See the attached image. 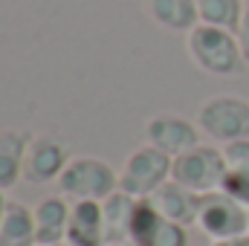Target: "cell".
<instances>
[{
    "label": "cell",
    "mask_w": 249,
    "mask_h": 246,
    "mask_svg": "<svg viewBox=\"0 0 249 246\" xmlns=\"http://www.w3.org/2000/svg\"><path fill=\"white\" fill-rule=\"evenodd\" d=\"M70 209L72 200L64 194H47L32 206L35 217V235L41 246H64L67 244V229H70Z\"/></svg>",
    "instance_id": "cell-9"
},
{
    "label": "cell",
    "mask_w": 249,
    "mask_h": 246,
    "mask_svg": "<svg viewBox=\"0 0 249 246\" xmlns=\"http://www.w3.org/2000/svg\"><path fill=\"white\" fill-rule=\"evenodd\" d=\"M133 203H136V197H130V194H124V191H113V194L102 203V209H105L107 241H124V238H130Z\"/></svg>",
    "instance_id": "cell-16"
},
{
    "label": "cell",
    "mask_w": 249,
    "mask_h": 246,
    "mask_svg": "<svg viewBox=\"0 0 249 246\" xmlns=\"http://www.w3.org/2000/svg\"><path fill=\"white\" fill-rule=\"evenodd\" d=\"M58 194H64L67 200H99L105 203L113 191H119V171L93 154H81L72 157L64 168V174L58 177Z\"/></svg>",
    "instance_id": "cell-3"
},
{
    "label": "cell",
    "mask_w": 249,
    "mask_h": 246,
    "mask_svg": "<svg viewBox=\"0 0 249 246\" xmlns=\"http://www.w3.org/2000/svg\"><path fill=\"white\" fill-rule=\"evenodd\" d=\"M142 6H145V15L151 18V23L165 32L188 35L200 23L197 0H142Z\"/></svg>",
    "instance_id": "cell-11"
},
{
    "label": "cell",
    "mask_w": 249,
    "mask_h": 246,
    "mask_svg": "<svg viewBox=\"0 0 249 246\" xmlns=\"http://www.w3.org/2000/svg\"><path fill=\"white\" fill-rule=\"evenodd\" d=\"M197 246H209V244H197Z\"/></svg>",
    "instance_id": "cell-24"
},
{
    "label": "cell",
    "mask_w": 249,
    "mask_h": 246,
    "mask_svg": "<svg viewBox=\"0 0 249 246\" xmlns=\"http://www.w3.org/2000/svg\"><path fill=\"white\" fill-rule=\"evenodd\" d=\"M38 246H41V244H38Z\"/></svg>",
    "instance_id": "cell-25"
},
{
    "label": "cell",
    "mask_w": 249,
    "mask_h": 246,
    "mask_svg": "<svg viewBox=\"0 0 249 246\" xmlns=\"http://www.w3.org/2000/svg\"><path fill=\"white\" fill-rule=\"evenodd\" d=\"M105 209L99 200H75L70 209V229L64 246H105Z\"/></svg>",
    "instance_id": "cell-10"
},
{
    "label": "cell",
    "mask_w": 249,
    "mask_h": 246,
    "mask_svg": "<svg viewBox=\"0 0 249 246\" xmlns=\"http://www.w3.org/2000/svg\"><path fill=\"white\" fill-rule=\"evenodd\" d=\"M6 209H9V197H6V191L0 188V223H3V217H6Z\"/></svg>",
    "instance_id": "cell-22"
},
{
    "label": "cell",
    "mask_w": 249,
    "mask_h": 246,
    "mask_svg": "<svg viewBox=\"0 0 249 246\" xmlns=\"http://www.w3.org/2000/svg\"><path fill=\"white\" fill-rule=\"evenodd\" d=\"M186 53L200 72L214 75V78L241 75L247 67L238 35L232 29H220L209 23H197L186 35Z\"/></svg>",
    "instance_id": "cell-1"
},
{
    "label": "cell",
    "mask_w": 249,
    "mask_h": 246,
    "mask_svg": "<svg viewBox=\"0 0 249 246\" xmlns=\"http://www.w3.org/2000/svg\"><path fill=\"white\" fill-rule=\"evenodd\" d=\"M162 211L157 209V203L151 197H136L133 203V214H130V241L142 246H151L154 235L160 232L162 226Z\"/></svg>",
    "instance_id": "cell-17"
},
{
    "label": "cell",
    "mask_w": 249,
    "mask_h": 246,
    "mask_svg": "<svg viewBox=\"0 0 249 246\" xmlns=\"http://www.w3.org/2000/svg\"><path fill=\"white\" fill-rule=\"evenodd\" d=\"M32 133L26 130H15L6 127L0 130V188L9 191L23 180V159H26V148H29Z\"/></svg>",
    "instance_id": "cell-13"
},
{
    "label": "cell",
    "mask_w": 249,
    "mask_h": 246,
    "mask_svg": "<svg viewBox=\"0 0 249 246\" xmlns=\"http://www.w3.org/2000/svg\"><path fill=\"white\" fill-rule=\"evenodd\" d=\"M209 246H249V232L238 238H226V241H209Z\"/></svg>",
    "instance_id": "cell-21"
},
{
    "label": "cell",
    "mask_w": 249,
    "mask_h": 246,
    "mask_svg": "<svg viewBox=\"0 0 249 246\" xmlns=\"http://www.w3.org/2000/svg\"><path fill=\"white\" fill-rule=\"evenodd\" d=\"M151 200L157 203V209L162 211V217H168L174 223H183V226H197V214H200L203 194H197V191H191L186 185L168 180Z\"/></svg>",
    "instance_id": "cell-12"
},
{
    "label": "cell",
    "mask_w": 249,
    "mask_h": 246,
    "mask_svg": "<svg viewBox=\"0 0 249 246\" xmlns=\"http://www.w3.org/2000/svg\"><path fill=\"white\" fill-rule=\"evenodd\" d=\"M220 148L226 157V177H223L220 191H226L229 197H235L238 203H244L249 209V139L229 142Z\"/></svg>",
    "instance_id": "cell-14"
},
{
    "label": "cell",
    "mask_w": 249,
    "mask_h": 246,
    "mask_svg": "<svg viewBox=\"0 0 249 246\" xmlns=\"http://www.w3.org/2000/svg\"><path fill=\"white\" fill-rule=\"evenodd\" d=\"M235 35H238L241 53H244V58H247V64H249V0H247V6H244V18H241V23H238Z\"/></svg>",
    "instance_id": "cell-20"
},
{
    "label": "cell",
    "mask_w": 249,
    "mask_h": 246,
    "mask_svg": "<svg viewBox=\"0 0 249 246\" xmlns=\"http://www.w3.org/2000/svg\"><path fill=\"white\" fill-rule=\"evenodd\" d=\"M244 6L247 0H197V15H200V23L235 32L244 18Z\"/></svg>",
    "instance_id": "cell-18"
},
{
    "label": "cell",
    "mask_w": 249,
    "mask_h": 246,
    "mask_svg": "<svg viewBox=\"0 0 249 246\" xmlns=\"http://www.w3.org/2000/svg\"><path fill=\"white\" fill-rule=\"evenodd\" d=\"M145 142L165 151L168 157H180L188 148L200 145V127L183 113L160 110L145 122Z\"/></svg>",
    "instance_id": "cell-8"
},
{
    "label": "cell",
    "mask_w": 249,
    "mask_h": 246,
    "mask_svg": "<svg viewBox=\"0 0 249 246\" xmlns=\"http://www.w3.org/2000/svg\"><path fill=\"white\" fill-rule=\"evenodd\" d=\"M223 177H226V157H223V148L214 142L212 145L200 142L188 148L186 154L174 157V165H171V180L197 194L220 191Z\"/></svg>",
    "instance_id": "cell-4"
},
{
    "label": "cell",
    "mask_w": 249,
    "mask_h": 246,
    "mask_svg": "<svg viewBox=\"0 0 249 246\" xmlns=\"http://www.w3.org/2000/svg\"><path fill=\"white\" fill-rule=\"evenodd\" d=\"M151 246H191V238H188V226L183 223H174V220H162L160 232L154 235Z\"/></svg>",
    "instance_id": "cell-19"
},
{
    "label": "cell",
    "mask_w": 249,
    "mask_h": 246,
    "mask_svg": "<svg viewBox=\"0 0 249 246\" xmlns=\"http://www.w3.org/2000/svg\"><path fill=\"white\" fill-rule=\"evenodd\" d=\"M72 157L67 154L61 139H55L53 133H35L29 139L26 148V159H23V180L32 185H50L58 183L64 174L67 162Z\"/></svg>",
    "instance_id": "cell-7"
},
{
    "label": "cell",
    "mask_w": 249,
    "mask_h": 246,
    "mask_svg": "<svg viewBox=\"0 0 249 246\" xmlns=\"http://www.w3.org/2000/svg\"><path fill=\"white\" fill-rule=\"evenodd\" d=\"M194 122L200 133L214 145H229L249 139V102L235 93H217L209 96L200 107Z\"/></svg>",
    "instance_id": "cell-2"
},
{
    "label": "cell",
    "mask_w": 249,
    "mask_h": 246,
    "mask_svg": "<svg viewBox=\"0 0 249 246\" xmlns=\"http://www.w3.org/2000/svg\"><path fill=\"white\" fill-rule=\"evenodd\" d=\"M197 229L209 241H226L249 232V209L229 197L226 191H212L203 194L200 200V214H197Z\"/></svg>",
    "instance_id": "cell-6"
},
{
    "label": "cell",
    "mask_w": 249,
    "mask_h": 246,
    "mask_svg": "<svg viewBox=\"0 0 249 246\" xmlns=\"http://www.w3.org/2000/svg\"><path fill=\"white\" fill-rule=\"evenodd\" d=\"M105 246H142V244H136V241H130V238H124V241H107Z\"/></svg>",
    "instance_id": "cell-23"
},
{
    "label": "cell",
    "mask_w": 249,
    "mask_h": 246,
    "mask_svg": "<svg viewBox=\"0 0 249 246\" xmlns=\"http://www.w3.org/2000/svg\"><path fill=\"white\" fill-rule=\"evenodd\" d=\"M0 246H38L32 209L20 200H9L6 217L0 223Z\"/></svg>",
    "instance_id": "cell-15"
},
{
    "label": "cell",
    "mask_w": 249,
    "mask_h": 246,
    "mask_svg": "<svg viewBox=\"0 0 249 246\" xmlns=\"http://www.w3.org/2000/svg\"><path fill=\"white\" fill-rule=\"evenodd\" d=\"M171 165H174V157L145 142L127 154L119 171V191L130 197H154L171 180Z\"/></svg>",
    "instance_id": "cell-5"
}]
</instances>
